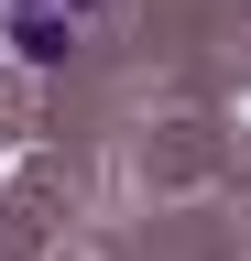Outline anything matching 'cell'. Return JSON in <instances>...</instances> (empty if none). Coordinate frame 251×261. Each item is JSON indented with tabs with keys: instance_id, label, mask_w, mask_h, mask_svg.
Returning a JSON list of instances; mask_svg holds the SVG:
<instances>
[{
	"instance_id": "1",
	"label": "cell",
	"mask_w": 251,
	"mask_h": 261,
	"mask_svg": "<svg viewBox=\"0 0 251 261\" xmlns=\"http://www.w3.org/2000/svg\"><path fill=\"white\" fill-rule=\"evenodd\" d=\"M99 0H0V44H11L22 65H66L77 55V33Z\"/></svg>"
}]
</instances>
